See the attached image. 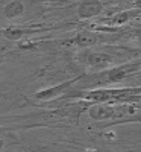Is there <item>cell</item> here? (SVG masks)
I'll use <instances>...</instances> for the list:
<instances>
[{
	"label": "cell",
	"mask_w": 141,
	"mask_h": 152,
	"mask_svg": "<svg viewBox=\"0 0 141 152\" xmlns=\"http://www.w3.org/2000/svg\"><path fill=\"white\" fill-rule=\"evenodd\" d=\"M124 78V72L123 70H114L109 73V81L112 82H117V81H121Z\"/></svg>",
	"instance_id": "cell-8"
},
{
	"label": "cell",
	"mask_w": 141,
	"mask_h": 152,
	"mask_svg": "<svg viewBox=\"0 0 141 152\" xmlns=\"http://www.w3.org/2000/svg\"><path fill=\"white\" fill-rule=\"evenodd\" d=\"M112 61V58L106 53H91L88 56V64L93 67H100V66H106Z\"/></svg>",
	"instance_id": "cell-3"
},
{
	"label": "cell",
	"mask_w": 141,
	"mask_h": 152,
	"mask_svg": "<svg viewBox=\"0 0 141 152\" xmlns=\"http://www.w3.org/2000/svg\"><path fill=\"white\" fill-rule=\"evenodd\" d=\"M2 146H3V142H2V140H0V149H2Z\"/></svg>",
	"instance_id": "cell-10"
},
{
	"label": "cell",
	"mask_w": 141,
	"mask_h": 152,
	"mask_svg": "<svg viewBox=\"0 0 141 152\" xmlns=\"http://www.w3.org/2000/svg\"><path fill=\"white\" fill-rule=\"evenodd\" d=\"M62 87H58V88H53V90H46V91H41V93H38L36 94V97L38 99H47V97H52L55 93H58L59 90H61Z\"/></svg>",
	"instance_id": "cell-7"
},
{
	"label": "cell",
	"mask_w": 141,
	"mask_h": 152,
	"mask_svg": "<svg viewBox=\"0 0 141 152\" xmlns=\"http://www.w3.org/2000/svg\"><path fill=\"white\" fill-rule=\"evenodd\" d=\"M89 116L96 120H102V119H108L112 116V108L109 107H103V105H94L89 110Z\"/></svg>",
	"instance_id": "cell-2"
},
{
	"label": "cell",
	"mask_w": 141,
	"mask_h": 152,
	"mask_svg": "<svg viewBox=\"0 0 141 152\" xmlns=\"http://www.w3.org/2000/svg\"><path fill=\"white\" fill-rule=\"evenodd\" d=\"M102 11V3L96 2V0H91V2H84L79 6V15L82 18H89V17H94L97 15L99 12Z\"/></svg>",
	"instance_id": "cell-1"
},
{
	"label": "cell",
	"mask_w": 141,
	"mask_h": 152,
	"mask_svg": "<svg viewBox=\"0 0 141 152\" xmlns=\"http://www.w3.org/2000/svg\"><path fill=\"white\" fill-rule=\"evenodd\" d=\"M21 35H23V31H20V29H8L5 32V37L9 38V40H17Z\"/></svg>",
	"instance_id": "cell-6"
},
{
	"label": "cell",
	"mask_w": 141,
	"mask_h": 152,
	"mask_svg": "<svg viewBox=\"0 0 141 152\" xmlns=\"http://www.w3.org/2000/svg\"><path fill=\"white\" fill-rule=\"evenodd\" d=\"M78 44L79 46H93V44H96L97 43V35H94V34H91V32H82V34H79L78 35Z\"/></svg>",
	"instance_id": "cell-5"
},
{
	"label": "cell",
	"mask_w": 141,
	"mask_h": 152,
	"mask_svg": "<svg viewBox=\"0 0 141 152\" xmlns=\"http://www.w3.org/2000/svg\"><path fill=\"white\" fill-rule=\"evenodd\" d=\"M24 11V6L21 2H18V0H14V2H11L5 6V15L8 18H12V17H17L20 14H23Z\"/></svg>",
	"instance_id": "cell-4"
},
{
	"label": "cell",
	"mask_w": 141,
	"mask_h": 152,
	"mask_svg": "<svg viewBox=\"0 0 141 152\" xmlns=\"http://www.w3.org/2000/svg\"><path fill=\"white\" fill-rule=\"evenodd\" d=\"M126 20H127V14H126V12H121V14H118V15H115V17H114V23H115V24L124 23Z\"/></svg>",
	"instance_id": "cell-9"
}]
</instances>
